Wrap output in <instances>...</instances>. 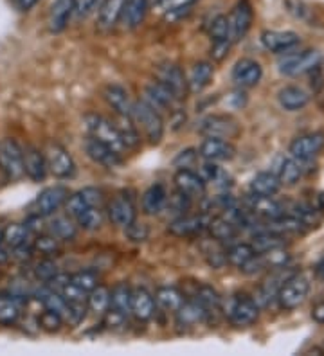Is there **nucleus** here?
<instances>
[{
    "mask_svg": "<svg viewBox=\"0 0 324 356\" xmlns=\"http://www.w3.org/2000/svg\"><path fill=\"white\" fill-rule=\"evenodd\" d=\"M83 126L89 132V135L94 139H97L100 143L106 144L108 147H112L114 152H117L119 155H123L126 152V146H124L123 139H121L119 132L115 128L114 121L103 117V115L97 114H86L83 117Z\"/></svg>",
    "mask_w": 324,
    "mask_h": 356,
    "instance_id": "1",
    "label": "nucleus"
},
{
    "mask_svg": "<svg viewBox=\"0 0 324 356\" xmlns=\"http://www.w3.org/2000/svg\"><path fill=\"white\" fill-rule=\"evenodd\" d=\"M132 121L141 126L150 144H159L164 137V121H162L161 112L150 106L146 101H137L134 103L132 110Z\"/></svg>",
    "mask_w": 324,
    "mask_h": 356,
    "instance_id": "2",
    "label": "nucleus"
},
{
    "mask_svg": "<svg viewBox=\"0 0 324 356\" xmlns=\"http://www.w3.org/2000/svg\"><path fill=\"white\" fill-rule=\"evenodd\" d=\"M225 317L236 328H248L259 318V306L248 295H233L225 304Z\"/></svg>",
    "mask_w": 324,
    "mask_h": 356,
    "instance_id": "3",
    "label": "nucleus"
},
{
    "mask_svg": "<svg viewBox=\"0 0 324 356\" xmlns=\"http://www.w3.org/2000/svg\"><path fill=\"white\" fill-rule=\"evenodd\" d=\"M308 294H310V279L296 272L277 290L276 299L283 309L290 311V309L299 308L301 304L306 300Z\"/></svg>",
    "mask_w": 324,
    "mask_h": 356,
    "instance_id": "4",
    "label": "nucleus"
},
{
    "mask_svg": "<svg viewBox=\"0 0 324 356\" xmlns=\"http://www.w3.org/2000/svg\"><path fill=\"white\" fill-rule=\"evenodd\" d=\"M321 65H323V54L315 49H308L299 54L286 53V58L279 63V71L285 76L297 78L319 71Z\"/></svg>",
    "mask_w": 324,
    "mask_h": 356,
    "instance_id": "5",
    "label": "nucleus"
},
{
    "mask_svg": "<svg viewBox=\"0 0 324 356\" xmlns=\"http://www.w3.org/2000/svg\"><path fill=\"white\" fill-rule=\"evenodd\" d=\"M0 169L11 182H16L25 176L24 150L13 139L0 141Z\"/></svg>",
    "mask_w": 324,
    "mask_h": 356,
    "instance_id": "6",
    "label": "nucleus"
},
{
    "mask_svg": "<svg viewBox=\"0 0 324 356\" xmlns=\"http://www.w3.org/2000/svg\"><path fill=\"white\" fill-rule=\"evenodd\" d=\"M198 132L204 135V137H215V139H225V141H231V139H236L242 132L238 121L231 115L225 114H213L205 115L198 123Z\"/></svg>",
    "mask_w": 324,
    "mask_h": 356,
    "instance_id": "7",
    "label": "nucleus"
},
{
    "mask_svg": "<svg viewBox=\"0 0 324 356\" xmlns=\"http://www.w3.org/2000/svg\"><path fill=\"white\" fill-rule=\"evenodd\" d=\"M43 155L49 173H53L56 178H72L76 175V162L62 144L49 143L43 150Z\"/></svg>",
    "mask_w": 324,
    "mask_h": 356,
    "instance_id": "8",
    "label": "nucleus"
},
{
    "mask_svg": "<svg viewBox=\"0 0 324 356\" xmlns=\"http://www.w3.org/2000/svg\"><path fill=\"white\" fill-rule=\"evenodd\" d=\"M227 19H229V40L233 43L242 42L247 36L248 31H251V25H253L254 20V11L251 2L248 0H240Z\"/></svg>",
    "mask_w": 324,
    "mask_h": 356,
    "instance_id": "9",
    "label": "nucleus"
},
{
    "mask_svg": "<svg viewBox=\"0 0 324 356\" xmlns=\"http://www.w3.org/2000/svg\"><path fill=\"white\" fill-rule=\"evenodd\" d=\"M69 195H71V193H69L67 187H63V185H53V187L43 189L42 193L36 196V200H34V214H38L42 218L53 216V214H56L58 211L65 205Z\"/></svg>",
    "mask_w": 324,
    "mask_h": 356,
    "instance_id": "10",
    "label": "nucleus"
},
{
    "mask_svg": "<svg viewBox=\"0 0 324 356\" xmlns=\"http://www.w3.org/2000/svg\"><path fill=\"white\" fill-rule=\"evenodd\" d=\"M155 76H157V81H161L162 85L172 91L176 101L186 99L187 94H189V86H187V78L184 76L181 67L175 65V63H162L157 67Z\"/></svg>",
    "mask_w": 324,
    "mask_h": 356,
    "instance_id": "11",
    "label": "nucleus"
},
{
    "mask_svg": "<svg viewBox=\"0 0 324 356\" xmlns=\"http://www.w3.org/2000/svg\"><path fill=\"white\" fill-rule=\"evenodd\" d=\"M323 150H324V133L323 132L305 133V135H299V137L292 141L290 147H288L290 157L297 158V161H301V162L314 161L317 155H321Z\"/></svg>",
    "mask_w": 324,
    "mask_h": 356,
    "instance_id": "12",
    "label": "nucleus"
},
{
    "mask_svg": "<svg viewBox=\"0 0 324 356\" xmlns=\"http://www.w3.org/2000/svg\"><path fill=\"white\" fill-rule=\"evenodd\" d=\"M209 214H184L167 225V233L176 237H191L204 233L209 225Z\"/></svg>",
    "mask_w": 324,
    "mask_h": 356,
    "instance_id": "13",
    "label": "nucleus"
},
{
    "mask_svg": "<svg viewBox=\"0 0 324 356\" xmlns=\"http://www.w3.org/2000/svg\"><path fill=\"white\" fill-rule=\"evenodd\" d=\"M108 216H110V222L114 225L121 228H126L132 222H135V204H134V198L126 193H119V195H115L114 198L110 200L108 204Z\"/></svg>",
    "mask_w": 324,
    "mask_h": 356,
    "instance_id": "14",
    "label": "nucleus"
},
{
    "mask_svg": "<svg viewBox=\"0 0 324 356\" xmlns=\"http://www.w3.org/2000/svg\"><path fill=\"white\" fill-rule=\"evenodd\" d=\"M85 152L92 162L106 167V169H117V167L123 166V157H121L119 153L114 152L106 144L100 143L97 139L91 137V135L85 141Z\"/></svg>",
    "mask_w": 324,
    "mask_h": 356,
    "instance_id": "15",
    "label": "nucleus"
},
{
    "mask_svg": "<svg viewBox=\"0 0 324 356\" xmlns=\"http://www.w3.org/2000/svg\"><path fill=\"white\" fill-rule=\"evenodd\" d=\"M173 182H175L176 191H181L186 196H189L191 200L195 198H204L205 189H207V184L204 182V178L200 176V173L193 171L189 167H181L178 171L173 176Z\"/></svg>",
    "mask_w": 324,
    "mask_h": 356,
    "instance_id": "16",
    "label": "nucleus"
},
{
    "mask_svg": "<svg viewBox=\"0 0 324 356\" xmlns=\"http://www.w3.org/2000/svg\"><path fill=\"white\" fill-rule=\"evenodd\" d=\"M198 155L204 161L209 162H227L234 158L236 147H234V144L231 141H225V139L205 137L204 143L200 144Z\"/></svg>",
    "mask_w": 324,
    "mask_h": 356,
    "instance_id": "17",
    "label": "nucleus"
},
{
    "mask_svg": "<svg viewBox=\"0 0 324 356\" xmlns=\"http://www.w3.org/2000/svg\"><path fill=\"white\" fill-rule=\"evenodd\" d=\"M263 78V69L256 60L243 58L233 69V81L238 88H251L256 86Z\"/></svg>",
    "mask_w": 324,
    "mask_h": 356,
    "instance_id": "18",
    "label": "nucleus"
},
{
    "mask_svg": "<svg viewBox=\"0 0 324 356\" xmlns=\"http://www.w3.org/2000/svg\"><path fill=\"white\" fill-rule=\"evenodd\" d=\"M299 42L301 36L294 31H265L262 34L263 47L276 54L290 53L292 49L299 45Z\"/></svg>",
    "mask_w": 324,
    "mask_h": 356,
    "instance_id": "19",
    "label": "nucleus"
},
{
    "mask_svg": "<svg viewBox=\"0 0 324 356\" xmlns=\"http://www.w3.org/2000/svg\"><path fill=\"white\" fill-rule=\"evenodd\" d=\"M209 315V311L202 304L196 302V300H184V304L175 311L176 326H181V328H195L198 324L207 322Z\"/></svg>",
    "mask_w": 324,
    "mask_h": 356,
    "instance_id": "20",
    "label": "nucleus"
},
{
    "mask_svg": "<svg viewBox=\"0 0 324 356\" xmlns=\"http://www.w3.org/2000/svg\"><path fill=\"white\" fill-rule=\"evenodd\" d=\"M72 14H74V0H54L47 19L49 31L54 34L63 33L67 29Z\"/></svg>",
    "mask_w": 324,
    "mask_h": 356,
    "instance_id": "21",
    "label": "nucleus"
},
{
    "mask_svg": "<svg viewBox=\"0 0 324 356\" xmlns=\"http://www.w3.org/2000/svg\"><path fill=\"white\" fill-rule=\"evenodd\" d=\"M248 211L256 216H262L265 219H274L279 218L285 214V207H283L281 202H277L274 196H257L253 195L248 196L247 200Z\"/></svg>",
    "mask_w": 324,
    "mask_h": 356,
    "instance_id": "22",
    "label": "nucleus"
},
{
    "mask_svg": "<svg viewBox=\"0 0 324 356\" xmlns=\"http://www.w3.org/2000/svg\"><path fill=\"white\" fill-rule=\"evenodd\" d=\"M150 106L161 112V110H172L175 105L176 97L172 94V91L164 86L161 81H152L150 85L144 88V99Z\"/></svg>",
    "mask_w": 324,
    "mask_h": 356,
    "instance_id": "23",
    "label": "nucleus"
},
{
    "mask_svg": "<svg viewBox=\"0 0 324 356\" xmlns=\"http://www.w3.org/2000/svg\"><path fill=\"white\" fill-rule=\"evenodd\" d=\"M103 97H105V101L115 114L124 115V117H132L134 101L130 99L126 88H123L121 85H106L105 91H103Z\"/></svg>",
    "mask_w": 324,
    "mask_h": 356,
    "instance_id": "24",
    "label": "nucleus"
},
{
    "mask_svg": "<svg viewBox=\"0 0 324 356\" xmlns=\"http://www.w3.org/2000/svg\"><path fill=\"white\" fill-rule=\"evenodd\" d=\"M24 169L25 175L33 182L45 180V176L49 173L47 162H45L43 152H40L38 147L27 146L24 150Z\"/></svg>",
    "mask_w": 324,
    "mask_h": 356,
    "instance_id": "25",
    "label": "nucleus"
},
{
    "mask_svg": "<svg viewBox=\"0 0 324 356\" xmlns=\"http://www.w3.org/2000/svg\"><path fill=\"white\" fill-rule=\"evenodd\" d=\"M303 162L294 157H279L276 162V176L281 185H296L303 176Z\"/></svg>",
    "mask_w": 324,
    "mask_h": 356,
    "instance_id": "26",
    "label": "nucleus"
},
{
    "mask_svg": "<svg viewBox=\"0 0 324 356\" xmlns=\"http://www.w3.org/2000/svg\"><path fill=\"white\" fill-rule=\"evenodd\" d=\"M277 99H279V105H281L286 112H297V110H303L310 103V94H308L305 88H301V86L288 85L279 91Z\"/></svg>",
    "mask_w": 324,
    "mask_h": 356,
    "instance_id": "27",
    "label": "nucleus"
},
{
    "mask_svg": "<svg viewBox=\"0 0 324 356\" xmlns=\"http://www.w3.org/2000/svg\"><path fill=\"white\" fill-rule=\"evenodd\" d=\"M155 313V300H153V295L144 288H135L132 290V315H134L137 320H150Z\"/></svg>",
    "mask_w": 324,
    "mask_h": 356,
    "instance_id": "28",
    "label": "nucleus"
},
{
    "mask_svg": "<svg viewBox=\"0 0 324 356\" xmlns=\"http://www.w3.org/2000/svg\"><path fill=\"white\" fill-rule=\"evenodd\" d=\"M215 76V67L209 62H198L193 65L189 76H187V86H189V92L193 94H198L209 85L211 80Z\"/></svg>",
    "mask_w": 324,
    "mask_h": 356,
    "instance_id": "29",
    "label": "nucleus"
},
{
    "mask_svg": "<svg viewBox=\"0 0 324 356\" xmlns=\"http://www.w3.org/2000/svg\"><path fill=\"white\" fill-rule=\"evenodd\" d=\"M200 176L204 178L205 184H211L218 187V189H227L233 185V176L225 171L224 167L218 166V162L205 161L200 166Z\"/></svg>",
    "mask_w": 324,
    "mask_h": 356,
    "instance_id": "30",
    "label": "nucleus"
},
{
    "mask_svg": "<svg viewBox=\"0 0 324 356\" xmlns=\"http://www.w3.org/2000/svg\"><path fill=\"white\" fill-rule=\"evenodd\" d=\"M167 193L164 189V185L155 184L152 187L144 191L143 195V213L148 214V216H157L164 211L166 207Z\"/></svg>",
    "mask_w": 324,
    "mask_h": 356,
    "instance_id": "31",
    "label": "nucleus"
},
{
    "mask_svg": "<svg viewBox=\"0 0 324 356\" xmlns=\"http://www.w3.org/2000/svg\"><path fill=\"white\" fill-rule=\"evenodd\" d=\"M251 191L257 196H276L281 191V182L272 171L257 173L251 180Z\"/></svg>",
    "mask_w": 324,
    "mask_h": 356,
    "instance_id": "32",
    "label": "nucleus"
},
{
    "mask_svg": "<svg viewBox=\"0 0 324 356\" xmlns=\"http://www.w3.org/2000/svg\"><path fill=\"white\" fill-rule=\"evenodd\" d=\"M148 8V0H126L123 14H121L124 25L128 29H137L139 25L143 24L144 19H146Z\"/></svg>",
    "mask_w": 324,
    "mask_h": 356,
    "instance_id": "33",
    "label": "nucleus"
},
{
    "mask_svg": "<svg viewBox=\"0 0 324 356\" xmlns=\"http://www.w3.org/2000/svg\"><path fill=\"white\" fill-rule=\"evenodd\" d=\"M207 230H209L211 237L216 239L220 243L233 241L234 237L238 236L240 228L227 219L225 216H216V218L209 219V225H207Z\"/></svg>",
    "mask_w": 324,
    "mask_h": 356,
    "instance_id": "34",
    "label": "nucleus"
},
{
    "mask_svg": "<svg viewBox=\"0 0 324 356\" xmlns=\"http://www.w3.org/2000/svg\"><path fill=\"white\" fill-rule=\"evenodd\" d=\"M124 4H126V0H105L103 5L97 10V22H100V27H114V25L119 22L121 14H123Z\"/></svg>",
    "mask_w": 324,
    "mask_h": 356,
    "instance_id": "35",
    "label": "nucleus"
},
{
    "mask_svg": "<svg viewBox=\"0 0 324 356\" xmlns=\"http://www.w3.org/2000/svg\"><path fill=\"white\" fill-rule=\"evenodd\" d=\"M110 308L126 317L132 313V288L126 283H117L110 290Z\"/></svg>",
    "mask_w": 324,
    "mask_h": 356,
    "instance_id": "36",
    "label": "nucleus"
},
{
    "mask_svg": "<svg viewBox=\"0 0 324 356\" xmlns=\"http://www.w3.org/2000/svg\"><path fill=\"white\" fill-rule=\"evenodd\" d=\"M193 300H196L198 304H202L209 313H215L222 309V297H220L218 292L209 285H196L193 294H191Z\"/></svg>",
    "mask_w": 324,
    "mask_h": 356,
    "instance_id": "37",
    "label": "nucleus"
},
{
    "mask_svg": "<svg viewBox=\"0 0 324 356\" xmlns=\"http://www.w3.org/2000/svg\"><path fill=\"white\" fill-rule=\"evenodd\" d=\"M49 233L60 241H72L78 234V224L72 216H54L49 224Z\"/></svg>",
    "mask_w": 324,
    "mask_h": 356,
    "instance_id": "38",
    "label": "nucleus"
},
{
    "mask_svg": "<svg viewBox=\"0 0 324 356\" xmlns=\"http://www.w3.org/2000/svg\"><path fill=\"white\" fill-rule=\"evenodd\" d=\"M184 294L181 290H176L173 286H161L157 292H155V302L161 306L162 309L166 311H172L175 313L176 309L181 308L184 304Z\"/></svg>",
    "mask_w": 324,
    "mask_h": 356,
    "instance_id": "39",
    "label": "nucleus"
},
{
    "mask_svg": "<svg viewBox=\"0 0 324 356\" xmlns=\"http://www.w3.org/2000/svg\"><path fill=\"white\" fill-rule=\"evenodd\" d=\"M115 128L119 132L121 139H123L126 150H132V147H137L141 143V137H139V132L135 128L132 117H124V115H117V119L114 121Z\"/></svg>",
    "mask_w": 324,
    "mask_h": 356,
    "instance_id": "40",
    "label": "nucleus"
},
{
    "mask_svg": "<svg viewBox=\"0 0 324 356\" xmlns=\"http://www.w3.org/2000/svg\"><path fill=\"white\" fill-rule=\"evenodd\" d=\"M253 248L256 250V254H263V252L274 250V248H281L286 245V236L276 233H267V230H262L254 236V241L251 243Z\"/></svg>",
    "mask_w": 324,
    "mask_h": 356,
    "instance_id": "41",
    "label": "nucleus"
},
{
    "mask_svg": "<svg viewBox=\"0 0 324 356\" xmlns=\"http://www.w3.org/2000/svg\"><path fill=\"white\" fill-rule=\"evenodd\" d=\"M254 256H256V250H254L251 243H236V245H233L229 250L225 252V261L236 266V268H242Z\"/></svg>",
    "mask_w": 324,
    "mask_h": 356,
    "instance_id": "42",
    "label": "nucleus"
},
{
    "mask_svg": "<svg viewBox=\"0 0 324 356\" xmlns=\"http://www.w3.org/2000/svg\"><path fill=\"white\" fill-rule=\"evenodd\" d=\"M259 261L263 265V270H277V268H283V266H288L292 256L285 250V247L274 248V250L263 252V254H257Z\"/></svg>",
    "mask_w": 324,
    "mask_h": 356,
    "instance_id": "43",
    "label": "nucleus"
},
{
    "mask_svg": "<svg viewBox=\"0 0 324 356\" xmlns=\"http://www.w3.org/2000/svg\"><path fill=\"white\" fill-rule=\"evenodd\" d=\"M89 311H94L97 315H105L106 309L110 308V290L106 286L97 285L94 290L89 292Z\"/></svg>",
    "mask_w": 324,
    "mask_h": 356,
    "instance_id": "44",
    "label": "nucleus"
},
{
    "mask_svg": "<svg viewBox=\"0 0 324 356\" xmlns=\"http://www.w3.org/2000/svg\"><path fill=\"white\" fill-rule=\"evenodd\" d=\"M19 299H14L13 295H0V324L11 326L19 320Z\"/></svg>",
    "mask_w": 324,
    "mask_h": 356,
    "instance_id": "45",
    "label": "nucleus"
},
{
    "mask_svg": "<svg viewBox=\"0 0 324 356\" xmlns=\"http://www.w3.org/2000/svg\"><path fill=\"white\" fill-rule=\"evenodd\" d=\"M31 234L33 233L29 230L25 224H10L4 228V243L10 248H14L27 243Z\"/></svg>",
    "mask_w": 324,
    "mask_h": 356,
    "instance_id": "46",
    "label": "nucleus"
},
{
    "mask_svg": "<svg viewBox=\"0 0 324 356\" xmlns=\"http://www.w3.org/2000/svg\"><path fill=\"white\" fill-rule=\"evenodd\" d=\"M74 222L78 227L85 228V230H97L103 225V211L101 207H86L85 211L78 214Z\"/></svg>",
    "mask_w": 324,
    "mask_h": 356,
    "instance_id": "47",
    "label": "nucleus"
},
{
    "mask_svg": "<svg viewBox=\"0 0 324 356\" xmlns=\"http://www.w3.org/2000/svg\"><path fill=\"white\" fill-rule=\"evenodd\" d=\"M189 207H191L189 196H186L184 193H181V191H176V193H173L172 196H167L166 207H164V209H167V213L173 214L175 218H178V216L187 214Z\"/></svg>",
    "mask_w": 324,
    "mask_h": 356,
    "instance_id": "48",
    "label": "nucleus"
},
{
    "mask_svg": "<svg viewBox=\"0 0 324 356\" xmlns=\"http://www.w3.org/2000/svg\"><path fill=\"white\" fill-rule=\"evenodd\" d=\"M63 317L62 315H58L56 311H51V309H45V311H42L38 317V326L43 329V331L47 333H56L62 329L63 326Z\"/></svg>",
    "mask_w": 324,
    "mask_h": 356,
    "instance_id": "49",
    "label": "nucleus"
},
{
    "mask_svg": "<svg viewBox=\"0 0 324 356\" xmlns=\"http://www.w3.org/2000/svg\"><path fill=\"white\" fill-rule=\"evenodd\" d=\"M58 272H60L58 270V265L51 259V257H43L42 261H38L36 265H34V276H36V279L38 281H42L43 285L53 279Z\"/></svg>",
    "mask_w": 324,
    "mask_h": 356,
    "instance_id": "50",
    "label": "nucleus"
},
{
    "mask_svg": "<svg viewBox=\"0 0 324 356\" xmlns=\"http://www.w3.org/2000/svg\"><path fill=\"white\" fill-rule=\"evenodd\" d=\"M209 36L213 42L216 40H229V19L225 14H218L209 25Z\"/></svg>",
    "mask_w": 324,
    "mask_h": 356,
    "instance_id": "51",
    "label": "nucleus"
},
{
    "mask_svg": "<svg viewBox=\"0 0 324 356\" xmlns=\"http://www.w3.org/2000/svg\"><path fill=\"white\" fill-rule=\"evenodd\" d=\"M33 247L34 252H40L43 256H53L60 250V239L54 237L53 234H49V236H40L36 237L33 241Z\"/></svg>",
    "mask_w": 324,
    "mask_h": 356,
    "instance_id": "52",
    "label": "nucleus"
},
{
    "mask_svg": "<svg viewBox=\"0 0 324 356\" xmlns=\"http://www.w3.org/2000/svg\"><path fill=\"white\" fill-rule=\"evenodd\" d=\"M71 283H74L76 286H80L83 292H89L94 290L95 286H97V274L92 270H83V272H78L74 276H71Z\"/></svg>",
    "mask_w": 324,
    "mask_h": 356,
    "instance_id": "53",
    "label": "nucleus"
},
{
    "mask_svg": "<svg viewBox=\"0 0 324 356\" xmlns=\"http://www.w3.org/2000/svg\"><path fill=\"white\" fill-rule=\"evenodd\" d=\"M124 234H126V237H128L130 241H146L150 237V227L146 224H141V222L135 219V222H132L128 227L124 228Z\"/></svg>",
    "mask_w": 324,
    "mask_h": 356,
    "instance_id": "54",
    "label": "nucleus"
},
{
    "mask_svg": "<svg viewBox=\"0 0 324 356\" xmlns=\"http://www.w3.org/2000/svg\"><path fill=\"white\" fill-rule=\"evenodd\" d=\"M78 195L89 207H101L103 205V191L97 189V187H83V189L78 191Z\"/></svg>",
    "mask_w": 324,
    "mask_h": 356,
    "instance_id": "55",
    "label": "nucleus"
},
{
    "mask_svg": "<svg viewBox=\"0 0 324 356\" xmlns=\"http://www.w3.org/2000/svg\"><path fill=\"white\" fill-rule=\"evenodd\" d=\"M198 2V0H161L159 5H161L162 10L166 11L167 14L172 13H181L182 10H189L191 5Z\"/></svg>",
    "mask_w": 324,
    "mask_h": 356,
    "instance_id": "56",
    "label": "nucleus"
},
{
    "mask_svg": "<svg viewBox=\"0 0 324 356\" xmlns=\"http://www.w3.org/2000/svg\"><path fill=\"white\" fill-rule=\"evenodd\" d=\"M126 318H128L126 315H123V313H119V311H115V309L108 308L105 311V320H103V322H105V326L108 329H121L126 326Z\"/></svg>",
    "mask_w": 324,
    "mask_h": 356,
    "instance_id": "57",
    "label": "nucleus"
},
{
    "mask_svg": "<svg viewBox=\"0 0 324 356\" xmlns=\"http://www.w3.org/2000/svg\"><path fill=\"white\" fill-rule=\"evenodd\" d=\"M231 45H233L231 40H216V42H213V47H211V58H213L215 62H222V60H225L231 51Z\"/></svg>",
    "mask_w": 324,
    "mask_h": 356,
    "instance_id": "58",
    "label": "nucleus"
},
{
    "mask_svg": "<svg viewBox=\"0 0 324 356\" xmlns=\"http://www.w3.org/2000/svg\"><path fill=\"white\" fill-rule=\"evenodd\" d=\"M95 10V0H74V14L76 19H85Z\"/></svg>",
    "mask_w": 324,
    "mask_h": 356,
    "instance_id": "59",
    "label": "nucleus"
},
{
    "mask_svg": "<svg viewBox=\"0 0 324 356\" xmlns=\"http://www.w3.org/2000/svg\"><path fill=\"white\" fill-rule=\"evenodd\" d=\"M193 161H195V152L187 150V152H182L181 155L175 158V164L181 167H189V164Z\"/></svg>",
    "mask_w": 324,
    "mask_h": 356,
    "instance_id": "60",
    "label": "nucleus"
},
{
    "mask_svg": "<svg viewBox=\"0 0 324 356\" xmlns=\"http://www.w3.org/2000/svg\"><path fill=\"white\" fill-rule=\"evenodd\" d=\"M16 2V8H19L20 11H31L34 8V5L38 4L40 0H14Z\"/></svg>",
    "mask_w": 324,
    "mask_h": 356,
    "instance_id": "61",
    "label": "nucleus"
},
{
    "mask_svg": "<svg viewBox=\"0 0 324 356\" xmlns=\"http://www.w3.org/2000/svg\"><path fill=\"white\" fill-rule=\"evenodd\" d=\"M312 317H314L315 322L324 324V302H319L314 309H312Z\"/></svg>",
    "mask_w": 324,
    "mask_h": 356,
    "instance_id": "62",
    "label": "nucleus"
},
{
    "mask_svg": "<svg viewBox=\"0 0 324 356\" xmlns=\"http://www.w3.org/2000/svg\"><path fill=\"white\" fill-rule=\"evenodd\" d=\"M315 272H317V276L324 281V257L321 259L319 263H317V266H315Z\"/></svg>",
    "mask_w": 324,
    "mask_h": 356,
    "instance_id": "63",
    "label": "nucleus"
},
{
    "mask_svg": "<svg viewBox=\"0 0 324 356\" xmlns=\"http://www.w3.org/2000/svg\"><path fill=\"white\" fill-rule=\"evenodd\" d=\"M4 243V228H0V245Z\"/></svg>",
    "mask_w": 324,
    "mask_h": 356,
    "instance_id": "64",
    "label": "nucleus"
}]
</instances>
